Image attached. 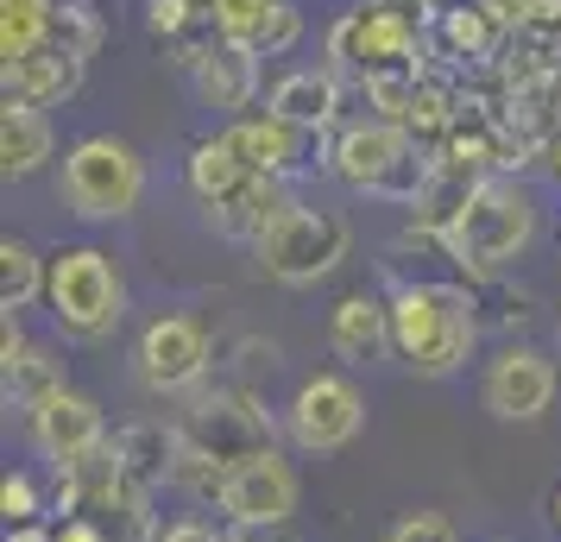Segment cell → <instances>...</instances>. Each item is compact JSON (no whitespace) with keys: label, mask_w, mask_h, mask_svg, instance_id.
<instances>
[{"label":"cell","mask_w":561,"mask_h":542,"mask_svg":"<svg viewBox=\"0 0 561 542\" xmlns=\"http://www.w3.org/2000/svg\"><path fill=\"white\" fill-rule=\"evenodd\" d=\"M480 315L460 285H398L391 290V354L416 379H448L473 360Z\"/></svg>","instance_id":"1"},{"label":"cell","mask_w":561,"mask_h":542,"mask_svg":"<svg viewBox=\"0 0 561 542\" xmlns=\"http://www.w3.org/2000/svg\"><path fill=\"white\" fill-rule=\"evenodd\" d=\"M430 164L435 158H423V146L391 120H359V127H341L329 139L334 177L359 189V196H379V203H398V208H416L423 183H430Z\"/></svg>","instance_id":"2"},{"label":"cell","mask_w":561,"mask_h":542,"mask_svg":"<svg viewBox=\"0 0 561 542\" xmlns=\"http://www.w3.org/2000/svg\"><path fill=\"white\" fill-rule=\"evenodd\" d=\"M536 240V203L524 183L511 177H485L480 196L460 208V221L448 228L442 253L467 265V272H505L524 258V246Z\"/></svg>","instance_id":"3"},{"label":"cell","mask_w":561,"mask_h":542,"mask_svg":"<svg viewBox=\"0 0 561 542\" xmlns=\"http://www.w3.org/2000/svg\"><path fill=\"white\" fill-rule=\"evenodd\" d=\"M178 441H183V461H178V480H196V486L215 498L221 473L240 461H253L272 448V423L259 404L247 397H208L203 411H190L178 423Z\"/></svg>","instance_id":"4"},{"label":"cell","mask_w":561,"mask_h":542,"mask_svg":"<svg viewBox=\"0 0 561 542\" xmlns=\"http://www.w3.org/2000/svg\"><path fill=\"white\" fill-rule=\"evenodd\" d=\"M329 57L341 70H354L366 89L373 82H404L423 77V26L391 13L385 0H366L354 13H341L329 32Z\"/></svg>","instance_id":"5"},{"label":"cell","mask_w":561,"mask_h":542,"mask_svg":"<svg viewBox=\"0 0 561 542\" xmlns=\"http://www.w3.org/2000/svg\"><path fill=\"white\" fill-rule=\"evenodd\" d=\"M146 196V158L114 132H89L64 152V203L82 221H121Z\"/></svg>","instance_id":"6"},{"label":"cell","mask_w":561,"mask_h":542,"mask_svg":"<svg viewBox=\"0 0 561 542\" xmlns=\"http://www.w3.org/2000/svg\"><path fill=\"white\" fill-rule=\"evenodd\" d=\"M45 303L64 322V335L102 341L127 315V285H121V272H114V258L102 246H64V253H51V290H45Z\"/></svg>","instance_id":"7"},{"label":"cell","mask_w":561,"mask_h":542,"mask_svg":"<svg viewBox=\"0 0 561 542\" xmlns=\"http://www.w3.org/2000/svg\"><path fill=\"white\" fill-rule=\"evenodd\" d=\"M347 246H354V233H347V221H341L334 208L297 203L253 253H259V272L278 278V285H322L334 265L347 258Z\"/></svg>","instance_id":"8"},{"label":"cell","mask_w":561,"mask_h":542,"mask_svg":"<svg viewBox=\"0 0 561 542\" xmlns=\"http://www.w3.org/2000/svg\"><path fill=\"white\" fill-rule=\"evenodd\" d=\"M359 429H366V397H359L354 379L316 372V379L297 385V397H290V441L304 454H341Z\"/></svg>","instance_id":"9"},{"label":"cell","mask_w":561,"mask_h":542,"mask_svg":"<svg viewBox=\"0 0 561 542\" xmlns=\"http://www.w3.org/2000/svg\"><path fill=\"white\" fill-rule=\"evenodd\" d=\"M297 498H304L297 466L284 461L278 448H265L253 461L228 466L221 486H215V505H221L240 530H272V523H284V517L297 511Z\"/></svg>","instance_id":"10"},{"label":"cell","mask_w":561,"mask_h":542,"mask_svg":"<svg viewBox=\"0 0 561 542\" xmlns=\"http://www.w3.org/2000/svg\"><path fill=\"white\" fill-rule=\"evenodd\" d=\"M228 146L247 158L253 177H297V171L329 164V132L297 127V120H284L272 107H265V114H240L228 127Z\"/></svg>","instance_id":"11"},{"label":"cell","mask_w":561,"mask_h":542,"mask_svg":"<svg viewBox=\"0 0 561 542\" xmlns=\"http://www.w3.org/2000/svg\"><path fill=\"white\" fill-rule=\"evenodd\" d=\"M480 397L499 423H536L556 404V360L536 354V347H505L499 360L485 366Z\"/></svg>","instance_id":"12"},{"label":"cell","mask_w":561,"mask_h":542,"mask_svg":"<svg viewBox=\"0 0 561 542\" xmlns=\"http://www.w3.org/2000/svg\"><path fill=\"white\" fill-rule=\"evenodd\" d=\"M32 448H38L57 473H70V466H82L89 454H102L107 448L102 404L82 397V391H57L45 411H32Z\"/></svg>","instance_id":"13"},{"label":"cell","mask_w":561,"mask_h":542,"mask_svg":"<svg viewBox=\"0 0 561 542\" xmlns=\"http://www.w3.org/2000/svg\"><path fill=\"white\" fill-rule=\"evenodd\" d=\"M208 335L196 315H158L139 335V379L152 391H190L208 372Z\"/></svg>","instance_id":"14"},{"label":"cell","mask_w":561,"mask_h":542,"mask_svg":"<svg viewBox=\"0 0 561 542\" xmlns=\"http://www.w3.org/2000/svg\"><path fill=\"white\" fill-rule=\"evenodd\" d=\"M190 82H196V95H203V107H221V114H247L259 95V57L247 51V45H228V38H215L208 45V57L190 70Z\"/></svg>","instance_id":"15"},{"label":"cell","mask_w":561,"mask_h":542,"mask_svg":"<svg viewBox=\"0 0 561 542\" xmlns=\"http://www.w3.org/2000/svg\"><path fill=\"white\" fill-rule=\"evenodd\" d=\"M82 70H89L82 57L45 45V51L7 64V70H0V82H7V102H20V107H57V102H70V95L82 89Z\"/></svg>","instance_id":"16"},{"label":"cell","mask_w":561,"mask_h":542,"mask_svg":"<svg viewBox=\"0 0 561 542\" xmlns=\"http://www.w3.org/2000/svg\"><path fill=\"white\" fill-rule=\"evenodd\" d=\"M329 347L347 366H366L379 354H391V297H366V290L341 297L329 315Z\"/></svg>","instance_id":"17"},{"label":"cell","mask_w":561,"mask_h":542,"mask_svg":"<svg viewBox=\"0 0 561 542\" xmlns=\"http://www.w3.org/2000/svg\"><path fill=\"white\" fill-rule=\"evenodd\" d=\"M290 208H297V203H290L284 177H253L247 189H233L228 203L208 208V228H221L228 240H247V246H259V240L278 228Z\"/></svg>","instance_id":"18"},{"label":"cell","mask_w":561,"mask_h":542,"mask_svg":"<svg viewBox=\"0 0 561 542\" xmlns=\"http://www.w3.org/2000/svg\"><path fill=\"white\" fill-rule=\"evenodd\" d=\"M183 183H190V196H196L203 208H215V203H228L233 189H247L253 171H247V158L228 146V132H215V139H203V146H190Z\"/></svg>","instance_id":"19"},{"label":"cell","mask_w":561,"mask_h":542,"mask_svg":"<svg viewBox=\"0 0 561 542\" xmlns=\"http://www.w3.org/2000/svg\"><path fill=\"white\" fill-rule=\"evenodd\" d=\"M51 146H57V132H51V120H45V107L7 102V114H0V171H7V177L45 171Z\"/></svg>","instance_id":"20"},{"label":"cell","mask_w":561,"mask_h":542,"mask_svg":"<svg viewBox=\"0 0 561 542\" xmlns=\"http://www.w3.org/2000/svg\"><path fill=\"white\" fill-rule=\"evenodd\" d=\"M272 114H284V120H297V127H316L329 132L334 107H341V82H334V70H290L284 82H272Z\"/></svg>","instance_id":"21"},{"label":"cell","mask_w":561,"mask_h":542,"mask_svg":"<svg viewBox=\"0 0 561 542\" xmlns=\"http://www.w3.org/2000/svg\"><path fill=\"white\" fill-rule=\"evenodd\" d=\"M114 454L127 466V480L152 486V480H178L183 441H178V429H164V423H133V429L114 436Z\"/></svg>","instance_id":"22"},{"label":"cell","mask_w":561,"mask_h":542,"mask_svg":"<svg viewBox=\"0 0 561 542\" xmlns=\"http://www.w3.org/2000/svg\"><path fill=\"white\" fill-rule=\"evenodd\" d=\"M435 32H442L448 57H492L499 45H505V20H499V7H492V0H460V7H442V13H435Z\"/></svg>","instance_id":"23"},{"label":"cell","mask_w":561,"mask_h":542,"mask_svg":"<svg viewBox=\"0 0 561 542\" xmlns=\"http://www.w3.org/2000/svg\"><path fill=\"white\" fill-rule=\"evenodd\" d=\"M95 523H102L107 542H158V517H152V486H139V480H121V486L107 492L102 505H95Z\"/></svg>","instance_id":"24"},{"label":"cell","mask_w":561,"mask_h":542,"mask_svg":"<svg viewBox=\"0 0 561 542\" xmlns=\"http://www.w3.org/2000/svg\"><path fill=\"white\" fill-rule=\"evenodd\" d=\"M45 290H51V258L7 233V240H0V303H7V315L38 303Z\"/></svg>","instance_id":"25"},{"label":"cell","mask_w":561,"mask_h":542,"mask_svg":"<svg viewBox=\"0 0 561 542\" xmlns=\"http://www.w3.org/2000/svg\"><path fill=\"white\" fill-rule=\"evenodd\" d=\"M51 20H57V0H0V57L20 64V57L45 51Z\"/></svg>","instance_id":"26"},{"label":"cell","mask_w":561,"mask_h":542,"mask_svg":"<svg viewBox=\"0 0 561 542\" xmlns=\"http://www.w3.org/2000/svg\"><path fill=\"white\" fill-rule=\"evenodd\" d=\"M57 391H70V385H64V360L45 354V347H32L26 360L7 372V404H13V411H26V416L45 411Z\"/></svg>","instance_id":"27"},{"label":"cell","mask_w":561,"mask_h":542,"mask_svg":"<svg viewBox=\"0 0 561 542\" xmlns=\"http://www.w3.org/2000/svg\"><path fill=\"white\" fill-rule=\"evenodd\" d=\"M102 38H107V20L89 7V0H77V7H57V20H51V45L57 51H70V57H89L102 51Z\"/></svg>","instance_id":"28"},{"label":"cell","mask_w":561,"mask_h":542,"mask_svg":"<svg viewBox=\"0 0 561 542\" xmlns=\"http://www.w3.org/2000/svg\"><path fill=\"white\" fill-rule=\"evenodd\" d=\"M272 7L278 0H208V20H215V38H228V45H247L253 51L265 20H272Z\"/></svg>","instance_id":"29"},{"label":"cell","mask_w":561,"mask_h":542,"mask_svg":"<svg viewBox=\"0 0 561 542\" xmlns=\"http://www.w3.org/2000/svg\"><path fill=\"white\" fill-rule=\"evenodd\" d=\"M297 38H304V13H297L290 0H278V7H272V20H265V32H259L253 57H284Z\"/></svg>","instance_id":"30"},{"label":"cell","mask_w":561,"mask_h":542,"mask_svg":"<svg viewBox=\"0 0 561 542\" xmlns=\"http://www.w3.org/2000/svg\"><path fill=\"white\" fill-rule=\"evenodd\" d=\"M0 511H7V530H20V523H38V486H32L26 473H7L0 480Z\"/></svg>","instance_id":"31"},{"label":"cell","mask_w":561,"mask_h":542,"mask_svg":"<svg viewBox=\"0 0 561 542\" xmlns=\"http://www.w3.org/2000/svg\"><path fill=\"white\" fill-rule=\"evenodd\" d=\"M385 542H460L455 537V523L442 511H410V517H398L391 530H385Z\"/></svg>","instance_id":"32"},{"label":"cell","mask_w":561,"mask_h":542,"mask_svg":"<svg viewBox=\"0 0 561 542\" xmlns=\"http://www.w3.org/2000/svg\"><path fill=\"white\" fill-rule=\"evenodd\" d=\"M26 354H32V341L20 335V328H13V315H7V328H0V372H13Z\"/></svg>","instance_id":"33"},{"label":"cell","mask_w":561,"mask_h":542,"mask_svg":"<svg viewBox=\"0 0 561 542\" xmlns=\"http://www.w3.org/2000/svg\"><path fill=\"white\" fill-rule=\"evenodd\" d=\"M158 542H221V537L208 530L203 517H183V523H171V530H164V537H158Z\"/></svg>","instance_id":"34"},{"label":"cell","mask_w":561,"mask_h":542,"mask_svg":"<svg viewBox=\"0 0 561 542\" xmlns=\"http://www.w3.org/2000/svg\"><path fill=\"white\" fill-rule=\"evenodd\" d=\"M7 542H57V530H45V523H20V530H7Z\"/></svg>","instance_id":"35"},{"label":"cell","mask_w":561,"mask_h":542,"mask_svg":"<svg viewBox=\"0 0 561 542\" xmlns=\"http://www.w3.org/2000/svg\"><path fill=\"white\" fill-rule=\"evenodd\" d=\"M542 158H549V177H556V183H561V127H556V132H549V146H542Z\"/></svg>","instance_id":"36"},{"label":"cell","mask_w":561,"mask_h":542,"mask_svg":"<svg viewBox=\"0 0 561 542\" xmlns=\"http://www.w3.org/2000/svg\"><path fill=\"white\" fill-rule=\"evenodd\" d=\"M549 523H556V537H561V486L549 492Z\"/></svg>","instance_id":"37"}]
</instances>
